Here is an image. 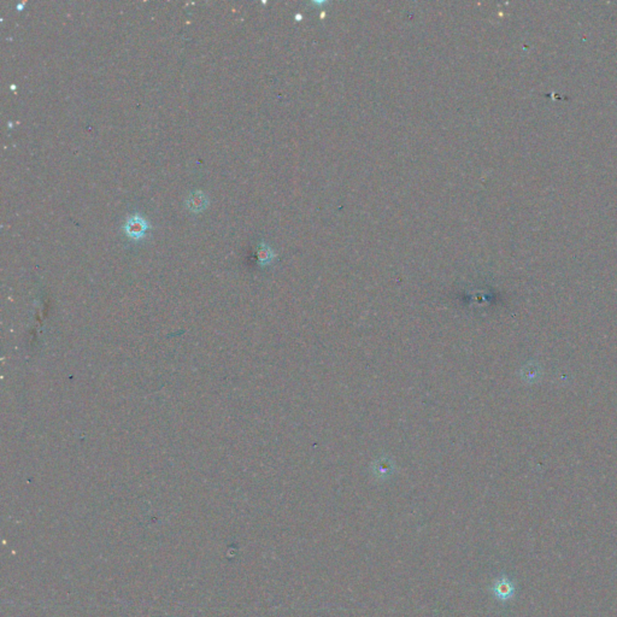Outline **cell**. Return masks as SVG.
<instances>
[{"label":"cell","instance_id":"5b68a950","mask_svg":"<svg viewBox=\"0 0 617 617\" xmlns=\"http://www.w3.org/2000/svg\"><path fill=\"white\" fill-rule=\"evenodd\" d=\"M257 256H258V260H259L260 264H268V263L271 262L274 257V253L271 251L270 247H268L265 244H260V246L258 247L257 251Z\"/></svg>","mask_w":617,"mask_h":617},{"label":"cell","instance_id":"6da1fadb","mask_svg":"<svg viewBox=\"0 0 617 617\" xmlns=\"http://www.w3.org/2000/svg\"><path fill=\"white\" fill-rule=\"evenodd\" d=\"M151 226L147 219L142 217L141 215L135 214L132 215L127 219L125 223L123 224V230L129 239L132 240H140L146 235V232L150 229Z\"/></svg>","mask_w":617,"mask_h":617},{"label":"cell","instance_id":"3957f363","mask_svg":"<svg viewBox=\"0 0 617 617\" xmlns=\"http://www.w3.org/2000/svg\"><path fill=\"white\" fill-rule=\"evenodd\" d=\"M493 591L497 598L500 599V600H508L514 596L515 586L510 580L503 577L496 581Z\"/></svg>","mask_w":617,"mask_h":617},{"label":"cell","instance_id":"7a4b0ae2","mask_svg":"<svg viewBox=\"0 0 617 617\" xmlns=\"http://www.w3.org/2000/svg\"><path fill=\"white\" fill-rule=\"evenodd\" d=\"M209 205V198L206 193L201 191L192 192L186 199V206L193 214H200Z\"/></svg>","mask_w":617,"mask_h":617},{"label":"cell","instance_id":"8992f818","mask_svg":"<svg viewBox=\"0 0 617 617\" xmlns=\"http://www.w3.org/2000/svg\"><path fill=\"white\" fill-rule=\"evenodd\" d=\"M24 5H25V2H22L21 5H19V6H17V9H19V10H22V9H23V6H24Z\"/></svg>","mask_w":617,"mask_h":617},{"label":"cell","instance_id":"277c9868","mask_svg":"<svg viewBox=\"0 0 617 617\" xmlns=\"http://www.w3.org/2000/svg\"><path fill=\"white\" fill-rule=\"evenodd\" d=\"M522 378L526 382H535L540 378V367L537 363H528L523 369L521 370Z\"/></svg>","mask_w":617,"mask_h":617}]
</instances>
